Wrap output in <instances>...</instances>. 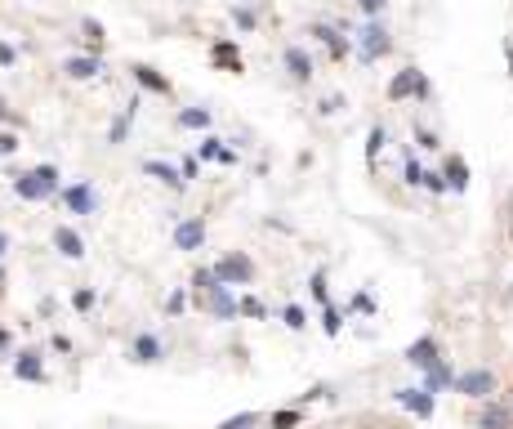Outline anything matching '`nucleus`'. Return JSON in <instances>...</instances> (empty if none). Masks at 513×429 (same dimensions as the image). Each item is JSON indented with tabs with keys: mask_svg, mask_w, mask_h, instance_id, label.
Listing matches in <instances>:
<instances>
[{
	"mask_svg": "<svg viewBox=\"0 0 513 429\" xmlns=\"http://www.w3.org/2000/svg\"><path fill=\"white\" fill-rule=\"evenodd\" d=\"M63 179H58V166H36V170H23L14 179V192L23 197V202H49V197H58Z\"/></svg>",
	"mask_w": 513,
	"mask_h": 429,
	"instance_id": "obj_1",
	"label": "nucleus"
},
{
	"mask_svg": "<svg viewBox=\"0 0 513 429\" xmlns=\"http://www.w3.org/2000/svg\"><path fill=\"white\" fill-rule=\"evenodd\" d=\"M214 282L219 286H245V282H255V264L245 259L241 251H233V255H223L219 264H214Z\"/></svg>",
	"mask_w": 513,
	"mask_h": 429,
	"instance_id": "obj_2",
	"label": "nucleus"
},
{
	"mask_svg": "<svg viewBox=\"0 0 513 429\" xmlns=\"http://www.w3.org/2000/svg\"><path fill=\"white\" fill-rule=\"evenodd\" d=\"M388 49H393V36L384 31V23H375V19H371L366 27L357 31V58H361V63H375V58H384Z\"/></svg>",
	"mask_w": 513,
	"mask_h": 429,
	"instance_id": "obj_3",
	"label": "nucleus"
},
{
	"mask_svg": "<svg viewBox=\"0 0 513 429\" xmlns=\"http://www.w3.org/2000/svg\"><path fill=\"white\" fill-rule=\"evenodd\" d=\"M388 98H393V103H402V98H428V81H424V72L402 68V72L388 81Z\"/></svg>",
	"mask_w": 513,
	"mask_h": 429,
	"instance_id": "obj_4",
	"label": "nucleus"
},
{
	"mask_svg": "<svg viewBox=\"0 0 513 429\" xmlns=\"http://www.w3.org/2000/svg\"><path fill=\"white\" fill-rule=\"evenodd\" d=\"M455 389L465 393V398H491V393H495V371L473 367V371H465V376H455Z\"/></svg>",
	"mask_w": 513,
	"mask_h": 429,
	"instance_id": "obj_5",
	"label": "nucleus"
},
{
	"mask_svg": "<svg viewBox=\"0 0 513 429\" xmlns=\"http://www.w3.org/2000/svg\"><path fill=\"white\" fill-rule=\"evenodd\" d=\"M63 202H68L72 214H94V210H98V192H94L90 179H76V184L63 192Z\"/></svg>",
	"mask_w": 513,
	"mask_h": 429,
	"instance_id": "obj_6",
	"label": "nucleus"
},
{
	"mask_svg": "<svg viewBox=\"0 0 513 429\" xmlns=\"http://www.w3.org/2000/svg\"><path fill=\"white\" fill-rule=\"evenodd\" d=\"M281 63H286V76L295 81V86H308V81H312V58H308L304 45H286Z\"/></svg>",
	"mask_w": 513,
	"mask_h": 429,
	"instance_id": "obj_7",
	"label": "nucleus"
},
{
	"mask_svg": "<svg viewBox=\"0 0 513 429\" xmlns=\"http://www.w3.org/2000/svg\"><path fill=\"white\" fill-rule=\"evenodd\" d=\"M174 246H179V251H201V246H206V219H196V214L184 219V224L174 228Z\"/></svg>",
	"mask_w": 513,
	"mask_h": 429,
	"instance_id": "obj_8",
	"label": "nucleus"
},
{
	"mask_svg": "<svg viewBox=\"0 0 513 429\" xmlns=\"http://www.w3.org/2000/svg\"><path fill=\"white\" fill-rule=\"evenodd\" d=\"M406 362H411V367H420V371H428L433 362H442V349H438V340H433V336H420V340H416V344L406 349Z\"/></svg>",
	"mask_w": 513,
	"mask_h": 429,
	"instance_id": "obj_9",
	"label": "nucleus"
},
{
	"mask_svg": "<svg viewBox=\"0 0 513 429\" xmlns=\"http://www.w3.org/2000/svg\"><path fill=\"white\" fill-rule=\"evenodd\" d=\"M393 398L402 403L406 411H416L420 420H428V416H433V393H428V389H397Z\"/></svg>",
	"mask_w": 513,
	"mask_h": 429,
	"instance_id": "obj_10",
	"label": "nucleus"
},
{
	"mask_svg": "<svg viewBox=\"0 0 513 429\" xmlns=\"http://www.w3.org/2000/svg\"><path fill=\"white\" fill-rule=\"evenodd\" d=\"M98 72H103V63H98L94 54H72L68 63H63V76L68 81H94Z\"/></svg>",
	"mask_w": 513,
	"mask_h": 429,
	"instance_id": "obj_11",
	"label": "nucleus"
},
{
	"mask_svg": "<svg viewBox=\"0 0 513 429\" xmlns=\"http://www.w3.org/2000/svg\"><path fill=\"white\" fill-rule=\"evenodd\" d=\"M54 251H58L63 259H80V255H85V242H80L76 228L58 224V228H54Z\"/></svg>",
	"mask_w": 513,
	"mask_h": 429,
	"instance_id": "obj_12",
	"label": "nucleus"
},
{
	"mask_svg": "<svg viewBox=\"0 0 513 429\" xmlns=\"http://www.w3.org/2000/svg\"><path fill=\"white\" fill-rule=\"evenodd\" d=\"M477 429H513V407H504V403L487 398L482 416H477Z\"/></svg>",
	"mask_w": 513,
	"mask_h": 429,
	"instance_id": "obj_13",
	"label": "nucleus"
},
{
	"mask_svg": "<svg viewBox=\"0 0 513 429\" xmlns=\"http://www.w3.org/2000/svg\"><path fill=\"white\" fill-rule=\"evenodd\" d=\"M143 175H152V179H161L165 188H174V192H184L188 184H184V175H179V166H170V161H143Z\"/></svg>",
	"mask_w": 513,
	"mask_h": 429,
	"instance_id": "obj_14",
	"label": "nucleus"
},
{
	"mask_svg": "<svg viewBox=\"0 0 513 429\" xmlns=\"http://www.w3.org/2000/svg\"><path fill=\"white\" fill-rule=\"evenodd\" d=\"M14 376L18 381H27V385H41L45 381V362H41V353H18V362H14Z\"/></svg>",
	"mask_w": 513,
	"mask_h": 429,
	"instance_id": "obj_15",
	"label": "nucleus"
},
{
	"mask_svg": "<svg viewBox=\"0 0 513 429\" xmlns=\"http://www.w3.org/2000/svg\"><path fill=\"white\" fill-rule=\"evenodd\" d=\"M134 81H139V90H152V94H170V81H165L157 68H147V63H134Z\"/></svg>",
	"mask_w": 513,
	"mask_h": 429,
	"instance_id": "obj_16",
	"label": "nucleus"
},
{
	"mask_svg": "<svg viewBox=\"0 0 513 429\" xmlns=\"http://www.w3.org/2000/svg\"><path fill=\"white\" fill-rule=\"evenodd\" d=\"M442 179H446V188L465 192V188H469V166H465V157H446V166H442Z\"/></svg>",
	"mask_w": 513,
	"mask_h": 429,
	"instance_id": "obj_17",
	"label": "nucleus"
},
{
	"mask_svg": "<svg viewBox=\"0 0 513 429\" xmlns=\"http://www.w3.org/2000/svg\"><path fill=\"white\" fill-rule=\"evenodd\" d=\"M312 36H317V41L330 49V58H344V54H349V41H344L335 27H326V23H312Z\"/></svg>",
	"mask_w": 513,
	"mask_h": 429,
	"instance_id": "obj_18",
	"label": "nucleus"
},
{
	"mask_svg": "<svg viewBox=\"0 0 513 429\" xmlns=\"http://www.w3.org/2000/svg\"><path fill=\"white\" fill-rule=\"evenodd\" d=\"M196 157H201V161H223V166H233V161H237V153H233V148H223V139H201V148H196Z\"/></svg>",
	"mask_w": 513,
	"mask_h": 429,
	"instance_id": "obj_19",
	"label": "nucleus"
},
{
	"mask_svg": "<svg viewBox=\"0 0 513 429\" xmlns=\"http://www.w3.org/2000/svg\"><path fill=\"white\" fill-rule=\"evenodd\" d=\"M446 385H455L451 362H433V367L424 371V389H428V393H438V389H446Z\"/></svg>",
	"mask_w": 513,
	"mask_h": 429,
	"instance_id": "obj_20",
	"label": "nucleus"
},
{
	"mask_svg": "<svg viewBox=\"0 0 513 429\" xmlns=\"http://www.w3.org/2000/svg\"><path fill=\"white\" fill-rule=\"evenodd\" d=\"M174 125H179V130H206V125H210V112H206V108H179Z\"/></svg>",
	"mask_w": 513,
	"mask_h": 429,
	"instance_id": "obj_21",
	"label": "nucleus"
},
{
	"mask_svg": "<svg viewBox=\"0 0 513 429\" xmlns=\"http://www.w3.org/2000/svg\"><path fill=\"white\" fill-rule=\"evenodd\" d=\"M210 309H214V318H237V300L228 295V286H214L210 291Z\"/></svg>",
	"mask_w": 513,
	"mask_h": 429,
	"instance_id": "obj_22",
	"label": "nucleus"
},
{
	"mask_svg": "<svg viewBox=\"0 0 513 429\" xmlns=\"http://www.w3.org/2000/svg\"><path fill=\"white\" fill-rule=\"evenodd\" d=\"M134 362H161V340L157 336H139L134 340Z\"/></svg>",
	"mask_w": 513,
	"mask_h": 429,
	"instance_id": "obj_23",
	"label": "nucleus"
},
{
	"mask_svg": "<svg viewBox=\"0 0 513 429\" xmlns=\"http://www.w3.org/2000/svg\"><path fill=\"white\" fill-rule=\"evenodd\" d=\"M134 108H139V103H129V108L121 112V117H117V125L107 130V143H125V135H129V125H134Z\"/></svg>",
	"mask_w": 513,
	"mask_h": 429,
	"instance_id": "obj_24",
	"label": "nucleus"
},
{
	"mask_svg": "<svg viewBox=\"0 0 513 429\" xmlns=\"http://www.w3.org/2000/svg\"><path fill=\"white\" fill-rule=\"evenodd\" d=\"M214 63H223L228 72H241V58H237L233 45H214Z\"/></svg>",
	"mask_w": 513,
	"mask_h": 429,
	"instance_id": "obj_25",
	"label": "nucleus"
},
{
	"mask_svg": "<svg viewBox=\"0 0 513 429\" xmlns=\"http://www.w3.org/2000/svg\"><path fill=\"white\" fill-rule=\"evenodd\" d=\"M80 31H85L90 49H98V45H103V23H98V19H90V14H85V19H80Z\"/></svg>",
	"mask_w": 513,
	"mask_h": 429,
	"instance_id": "obj_26",
	"label": "nucleus"
},
{
	"mask_svg": "<svg viewBox=\"0 0 513 429\" xmlns=\"http://www.w3.org/2000/svg\"><path fill=\"white\" fill-rule=\"evenodd\" d=\"M259 425V416L255 411H241V416H228V420H219V429H255Z\"/></svg>",
	"mask_w": 513,
	"mask_h": 429,
	"instance_id": "obj_27",
	"label": "nucleus"
},
{
	"mask_svg": "<svg viewBox=\"0 0 513 429\" xmlns=\"http://www.w3.org/2000/svg\"><path fill=\"white\" fill-rule=\"evenodd\" d=\"M384 143H388V130H384V125H375V130H371V143H366V157L375 161L379 153H384Z\"/></svg>",
	"mask_w": 513,
	"mask_h": 429,
	"instance_id": "obj_28",
	"label": "nucleus"
},
{
	"mask_svg": "<svg viewBox=\"0 0 513 429\" xmlns=\"http://www.w3.org/2000/svg\"><path fill=\"white\" fill-rule=\"evenodd\" d=\"M281 318H286V326H290V331H304V326H308L300 304H286V313H281Z\"/></svg>",
	"mask_w": 513,
	"mask_h": 429,
	"instance_id": "obj_29",
	"label": "nucleus"
},
{
	"mask_svg": "<svg viewBox=\"0 0 513 429\" xmlns=\"http://www.w3.org/2000/svg\"><path fill=\"white\" fill-rule=\"evenodd\" d=\"M18 153V135L14 130H0V157H14Z\"/></svg>",
	"mask_w": 513,
	"mask_h": 429,
	"instance_id": "obj_30",
	"label": "nucleus"
},
{
	"mask_svg": "<svg viewBox=\"0 0 513 429\" xmlns=\"http://www.w3.org/2000/svg\"><path fill=\"white\" fill-rule=\"evenodd\" d=\"M406 184H411V188H420V184H424V166H420L416 157L406 161Z\"/></svg>",
	"mask_w": 513,
	"mask_h": 429,
	"instance_id": "obj_31",
	"label": "nucleus"
},
{
	"mask_svg": "<svg viewBox=\"0 0 513 429\" xmlns=\"http://www.w3.org/2000/svg\"><path fill=\"white\" fill-rule=\"evenodd\" d=\"M312 300L330 304V291H326V273H312Z\"/></svg>",
	"mask_w": 513,
	"mask_h": 429,
	"instance_id": "obj_32",
	"label": "nucleus"
},
{
	"mask_svg": "<svg viewBox=\"0 0 513 429\" xmlns=\"http://www.w3.org/2000/svg\"><path fill=\"white\" fill-rule=\"evenodd\" d=\"M300 425V411H277L273 416V429H295Z\"/></svg>",
	"mask_w": 513,
	"mask_h": 429,
	"instance_id": "obj_33",
	"label": "nucleus"
},
{
	"mask_svg": "<svg viewBox=\"0 0 513 429\" xmlns=\"http://www.w3.org/2000/svg\"><path fill=\"white\" fill-rule=\"evenodd\" d=\"M196 170H201V157H184V166H179V175H184V184H192Z\"/></svg>",
	"mask_w": 513,
	"mask_h": 429,
	"instance_id": "obj_34",
	"label": "nucleus"
},
{
	"mask_svg": "<svg viewBox=\"0 0 513 429\" xmlns=\"http://www.w3.org/2000/svg\"><path fill=\"white\" fill-rule=\"evenodd\" d=\"M233 19H237V27H241V31H255V27H259V19H255L250 9H233Z\"/></svg>",
	"mask_w": 513,
	"mask_h": 429,
	"instance_id": "obj_35",
	"label": "nucleus"
},
{
	"mask_svg": "<svg viewBox=\"0 0 513 429\" xmlns=\"http://www.w3.org/2000/svg\"><path fill=\"white\" fill-rule=\"evenodd\" d=\"M188 309V295L184 291H170V300H165V313H184Z\"/></svg>",
	"mask_w": 513,
	"mask_h": 429,
	"instance_id": "obj_36",
	"label": "nucleus"
},
{
	"mask_svg": "<svg viewBox=\"0 0 513 429\" xmlns=\"http://www.w3.org/2000/svg\"><path fill=\"white\" fill-rule=\"evenodd\" d=\"M420 188H428V192H446V179L433 175V170H424V184H420Z\"/></svg>",
	"mask_w": 513,
	"mask_h": 429,
	"instance_id": "obj_37",
	"label": "nucleus"
},
{
	"mask_svg": "<svg viewBox=\"0 0 513 429\" xmlns=\"http://www.w3.org/2000/svg\"><path fill=\"white\" fill-rule=\"evenodd\" d=\"M237 313H245V318H263L268 309H263L259 300H241V304H237Z\"/></svg>",
	"mask_w": 513,
	"mask_h": 429,
	"instance_id": "obj_38",
	"label": "nucleus"
},
{
	"mask_svg": "<svg viewBox=\"0 0 513 429\" xmlns=\"http://www.w3.org/2000/svg\"><path fill=\"white\" fill-rule=\"evenodd\" d=\"M322 326H326V336H335V331H339V313L330 309V304H326V313H322Z\"/></svg>",
	"mask_w": 513,
	"mask_h": 429,
	"instance_id": "obj_39",
	"label": "nucleus"
},
{
	"mask_svg": "<svg viewBox=\"0 0 513 429\" xmlns=\"http://www.w3.org/2000/svg\"><path fill=\"white\" fill-rule=\"evenodd\" d=\"M14 58H18V49H14L9 41H0V68H14Z\"/></svg>",
	"mask_w": 513,
	"mask_h": 429,
	"instance_id": "obj_40",
	"label": "nucleus"
},
{
	"mask_svg": "<svg viewBox=\"0 0 513 429\" xmlns=\"http://www.w3.org/2000/svg\"><path fill=\"white\" fill-rule=\"evenodd\" d=\"M357 9L366 14V19H375V14H384V0H357Z\"/></svg>",
	"mask_w": 513,
	"mask_h": 429,
	"instance_id": "obj_41",
	"label": "nucleus"
},
{
	"mask_svg": "<svg viewBox=\"0 0 513 429\" xmlns=\"http://www.w3.org/2000/svg\"><path fill=\"white\" fill-rule=\"evenodd\" d=\"M72 304H76V309H90V304H94V291H76Z\"/></svg>",
	"mask_w": 513,
	"mask_h": 429,
	"instance_id": "obj_42",
	"label": "nucleus"
},
{
	"mask_svg": "<svg viewBox=\"0 0 513 429\" xmlns=\"http://www.w3.org/2000/svg\"><path fill=\"white\" fill-rule=\"evenodd\" d=\"M9 344H14V340H9V331L0 326V353H9Z\"/></svg>",
	"mask_w": 513,
	"mask_h": 429,
	"instance_id": "obj_43",
	"label": "nucleus"
},
{
	"mask_svg": "<svg viewBox=\"0 0 513 429\" xmlns=\"http://www.w3.org/2000/svg\"><path fill=\"white\" fill-rule=\"evenodd\" d=\"M5 251H9V233L0 228V259H5Z\"/></svg>",
	"mask_w": 513,
	"mask_h": 429,
	"instance_id": "obj_44",
	"label": "nucleus"
},
{
	"mask_svg": "<svg viewBox=\"0 0 513 429\" xmlns=\"http://www.w3.org/2000/svg\"><path fill=\"white\" fill-rule=\"evenodd\" d=\"M0 121H14V112H9V103L0 98Z\"/></svg>",
	"mask_w": 513,
	"mask_h": 429,
	"instance_id": "obj_45",
	"label": "nucleus"
},
{
	"mask_svg": "<svg viewBox=\"0 0 513 429\" xmlns=\"http://www.w3.org/2000/svg\"><path fill=\"white\" fill-rule=\"evenodd\" d=\"M0 286H5V269H0Z\"/></svg>",
	"mask_w": 513,
	"mask_h": 429,
	"instance_id": "obj_46",
	"label": "nucleus"
}]
</instances>
